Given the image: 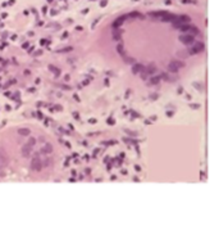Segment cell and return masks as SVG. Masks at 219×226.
<instances>
[{
  "label": "cell",
  "mask_w": 219,
  "mask_h": 226,
  "mask_svg": "<svg viewBox=\"0 0 219 226\" xmlns=\"http://www.w3.org/2000/svg\"><path fill=\"white\" fill-rule=\"evenodd\" d=\"M179 67H183V63H178L177 60H172L169 64H168V71H170L173 73L178 72V68Z\"/></svg>",
  "instance_id": "2"
},
{
  "label": "cell",
  "mask_w": 219,
  "mask_h": 226,
  "mask_svg": "<svg viewBox=\"0 0 219 226\" xmlns=\"http://www.w3.org/2000/svg\"><path fill=\"white\" fill-rule=\"evenodd\" d=\"M168 13L167 12H154V13H150L151 17H154V18H163V17H165Z\"/></svg>",
  "instance_id": "6"
},
{
  "label": "cell",
  "mask_w": 219,
  "mask_h": 226,
  "mask_svg": "<svg viewBox=\"0 0 219 226\" xmlns=\"http://www.w3.org/2000/svg\"><path fill=\"white\" fill-rule=\"evenodd\" d=\"M49 70H50V71H53V72H54L57 76L59 75V70H58V68H55L54 66H51V64H50V66H49Z\"/></svg>",
  "instance_id": "11"
},
{
  "label": "cell",
  "mask_w": 219,
  "mask_h": 226,
  "mask_svg": "<svg viewBox=\"0 0 219 226\" xmlns=\"http://www.w3.org/2000/svg\"><path fill=\"white\" fill-rule=\"evenodd\" d=\"M117 50H118V53H119L121 55L124 54V52H123V46H122V44H118V45H117Z\"/></svg>",
  "instance_id": "12"
},
{
  "label": "cell",
  "mask_w": 219,
  "mask_h": 226,
  "mask_svg": "<svg viewBox=\"0 0 219 226\" xmlns=\"http://www.w3.org/2000/svg\"><path fill=\"white\" fill-rule=\"evenodd\" d=\"M144 71V67L141 64H134L133 66V73H140Z\"/></svg>",
  "instance_id": "9"
},
{
  "label": "cell",
  "mask_w": 219,
  "mask_h": 226,
  "mask_svg": "<svg viewBox=\"0 0 219 226\" xmlns=\"http://www.w3.org/2000/svg\"><path fill=\"white\" fill-rule=\"evenodd\" d=\"M167 116H169V117L173 116V112H167Z\"/></svg>",
  "instance_id": "21"
},
{
  "label": "cell",
  "mask_w": 219,
  "mask_h": 226,
  "mask_svg": "<svg viewBox=\"0 0 219 226\" xmlns=\"http://www.w3.org/2000/svg\"><path fill=\"white\" fill-rule=\"evenodd\" d=\"M127 18V15L126 17H121V18H118L115 22H114V27H118V26H121L122 23H123V19H126Z\"/></svg>",
  "instance_id": "10"
},
{
  "label": "cell",
  "mask_w": 219,
  "mask_h": 226,
  "mask_svg": "<svg viewBox=\"0 0 219 226\" xmlns=\"http://www.w3.org/2000/svg\"><path fill=\"white\" fill-rule=\"evenodd\" d=\"M159 81H160L159 77H153V78H151V84H158Z\"/></svg>",
  "instance_id": "16"
},
{
  "label": "cell",
  "mask_w": 219,
  "mask_h": 226,
  "mask_svg": "<svg viewBox=\"0 0 219 226\" xmlns=\"http://www.w3.org/2000/svg\"><path fill=\"white\" fill-rule=\"evenodd\" d=\"M31 168L35 170V171H40V170L42 168V163H41V161H40V158H38V155H36V157L32 159V162H31Z\"/></svg>",
  "instance_id": "1"
},
{
  "label": "cell",
  "mask_w": 219,
  "mask_h": 226,
  "mask_svg": "<svg viewBox=\"0 0 219 226\" xmlns=\"http://www.w3.org/2000/svg\"><path fill=\"white\" fill-rule=\"evenodd\" d=\"M51 162H53V161L50 159V158H46V161H44V162H42V166H44V167H49Z\"/></svg>",
  "instance_id": "13"
},
{
  "label": "cell",
  "mask_w": 219,
  "mask_h": 226,
  "mask_svg": "<svg viewBox=\"0 0 219 226\" xmlns=\"http://www.w3.org/2000/svg\"><path fill=\"white\" fill-rule=\"evenodd\" d=\"M18 134L21 136H28L31 134V130L27 128V127H22V128H18Z\"/></svg>",
  "instance_id": "5"
},
{
  "label": "cell",
  "mask_w": 219,
  "mask_h": 226,
  "mask_svg": "<svg viewBox=\"0 0 219 226\" xmlns=\"http://www.w3.org/2000/svg\"><path fill=\"white\" fill-rule=\"evenodd\" d=\"M88 122L90 123H96V120H95V118H91V120H88Z\"/></svg>",
  "instance_id": "20"
},
{
  "label": "cell",
  "mask_w": 219,
  "mask_h": 226,
  "mask_svg": "<svg viewBox=\"0 0 219 226\" xmlns=\"http://www.w3.org/2000/svg\"><path fill=\"white\" fill-rule=\"evenodd\" d=\"M114 39L119 40V32H114Z\"/></svg>",
  "instance_id": "17"
},
{
  "label": "cell",
  "mask_w": 219,
  "mask_h": 226,
  "mask_svg": "<svg viewBox=\"0 0 219 226\" xmlns=\"http://www.w3.org/2000/svg\"><path fill=\"white\" fill-rule=\"evenodd\" d=\"M42 153H45V154H49V153H51L53 152V145L51 144H45V146L42 148Z\"/></svg>",
  "instance_id": "8"
},
{
  "label": "cell",
  "mask_w": 219,
  "mask_h": 226,
  "mask_svg": "<svg viewBox=\"0 0 219 226\" xmlns=\"http://www.w3.org/2000/svg\"><path fill=\"white\" fill-rule=\"evenodd\" d=\"M106 5V1H101V7H105Z\"/></svg>",
  "instance_id": "22"
},
{
  "label": "cell",
  "mask_w": 219,
  "mask_h": 226,
  "mask_svg": "<svg viewBox=\"0 0 219 226\" xmlns=\"http://www.w3.org/2000/svg\"><path fill=\"white\" fill-rule=\"evenodd\" d=\"M190 107H191V108H194V109L199 108V105H196V104H190Z\"/></svg>",
  "instance_id": "19"
},
{
  "label": "cell",
  "mask_w": 219,
  "mask_h": 226,
  "mask_svg": "<svg viewBox=\"0 0 219 226\" xmlns=\"http://www.w3.org/2000/svg\"><path fill=\"white\" fill-rule=\"evenodd\" d=\"M203 50H204V44L200 41V42H197V44H196V45H195V46H194L192 49L190 50V54H196V53H200V52H203Z\"/></svg>",
  "instance_id": "4"
},
{
  "label": "cell",
  "mask_w": 219,
  "mask_h": 226,
  "mask_svg": "<svg viewBox=\"0 0 219 226\" xmlns=\"http://www.w3.org/2000/svg\"><path fill=\"white\" fill-rule=\"evenodd\" d=\"M179 40H181L183 44H186V45H191V44H194V36L192 35H182L181 37H179Z\"/></svg>",
  "instance_id": "3"
},
{
  "label": "cell",
  "mask_w": 219,
  "mask_h": 226,
  "mask_svg": "<svg viewBox=\"0 0 219 226\" xmlns=\"http://www.w3.org/2000/svg\"><path fill=\"white\" fill-rule=\"evenodd\" d=\"M27 144H28L30 146H33V145L36 144V140L33 139V138H31V139H30V141H28V143H27Z\"/></svg>",
  "instance_id": "15"
},
{
  "label": "cell",
  "mask_w": 219,
  "mask_h": 226,
  "mask_svg": "<svg viewBox=\"0 0 219 226\" xmlns=\"http://www.w3.org/2000/svg\"><path fill=\"white\" fill-rule=\"evenodd\" d=\"M72 50H73V48H72V46H68V48L60 49V50H59V53H64V52H72Z\"/></svg>",
  "instance_id": "14"
},
{
  "label": "cell",
  "mask_w": 219,
  "mask_h": 226,
  "mask_svg": "<svg viewBox=\"0 0 219 226\" xmlns=\"http://www.w3.org/2000/svg\"><path fill=\"white\" fill-rule=\"evenodd\" d=\"M31 150H32V146H30L28 144H27V145L23 146V149H22V153H23L24 157H28L30 153H31Z\"/></svg>",
  "instance_id": "7"
},
{
  "label": "cell",
  "mask_w": 219,
  "mask_h": 226,
  "mask_svg": "<svg viewBox=\"0 0 219 226\" xmlns=\"http://www.w3.org/2000/svg\"><path fill=\"white\" fill-rule=\"evenodd\" d=\"M130 17H141L138 13H132V14H130Z\"/></svg>",
  "instance_id": "18"
}]
</instances>
